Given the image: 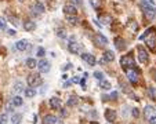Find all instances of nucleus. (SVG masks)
<instances>
[{
  "label": "nucleus",
  "mask_w": 156,
  "mask_h": 124,
  "mask_svg": "<svg viewBox=\"0 0 156 124\" xmlns=\"http://www.w3.org/2000/svg\"><path fill=\"white\" fill-rule=\"evenodd\" d=\"M141 9H142V11H144V17L147 18V19L152 21L153 18L156 17V9L153 6H151L147 0H142L141 2Z\"/></svg>",
  "instance_id": "obj_1"
},
{
  "label": "nucleus",
  "mask_w": 156,
  "mask_h": 124,
  "mask_svg": "<svg viewBox=\"0 0 156 124\" xmlns=\"http://www.w3.org/2000/svg\"><path fill=\"white\" fill-rule=\"evenodd\" d=\"M120 65L122 68L124 69H129V68H135V61H134V57L133 54H127V55H123L122 59H120Z\"/></svg>",
  "instance_id": "obj_2"
},
{
  "label": "nucleus",
  "mask_w": 156,
  "mask_h": 124,
  "mask_svg": "<svg viewBox=\"0 0 156 124\" xmlns=\"http://www.w3.org/2000/svg\"><path fill=\"white\" fill-rule=\"evenodd\" d=\"M124 71H126V76H127V79L130 80V83H133V84L138 83V79H140V72H138V69L129 68V69H124Z\"/></svg>",
  "instance_id": "obj_3"
},
{
  "label": "nucleus",
  "mask_w": 156,
  "mask_h": 124,
  "mask_svg": "<svg viewBox=\"0 0 156 124\" xmlns=\"http://www.w3.org/2000/svg\"><path fill=\"white\" fill-rule=\"evenodd\" d=\"M26 81H28V84H29V87H33V88H35V87H39L40 84H42L43 79L40 77L39 73H35V74H29Z\"/></svg>",
  "instance_id": "obj_4"
},
{
  "label": "nucleus",
  "mask_w": 156,
  "mask_h": 124,
  "mask_svg": "<svg viewBox=\"0 0 156 124\" xmlns=\"http://www.w3.org/2000/svg\"><path fill=\"white\" fill-rule=\"evenodd\" d=\"M93 43L97 47H104V46L108 44V39L104 35H101V33H95V35L93 36Z\"/></svg>",
  "instance_id": "obj_5"
},
{
  "label": "nucleus",
  "mask_w": 156,
  "mask_h": 124,
  "mask_svg": "<svg viewBox=\"0 0 156 124\" xmlns=\"http://www.w3.org/2000/svg\"><path fill=\"white\" fill-rule=\"evenodd\" d=\"M68 50H69V53H72V54H79V51H80V44H79L78 41L75 40V37L69 39V41H68Z\"/></svg>",
  "instance_id": "obj_6"
},
{
  "label": "nucleus",
  "mask_w": 156,
  "mask_h": 124,
  "mask_svg": "<svg viewBox=\"0 0 156 124\" xmlns=\"http://www.w3.org/2000/svg\"><path fill=\"white\" fill-rule=\"evenodd\" d=\"M137 53H138V59H140V62H141V64L148 62L149 55H148V51L145 50L142 46H138V47H137Z\"/></svg>",
  "instance_id": "obj_7"
},
{
  "label": "nucleus",
  "mask_w": 156,
  "mask_h": 124,
  "mask_svg": "<svg viewBox=\"0 0 156 124\" xmlns=\"http://www.w3.org/2000/svg\"><path fill=\"white\" fill-rule=\"evenodd\" d=\"M145 44H147V47L149 48V50H152V51H155L156 50V47H155V44H156V37L151 33L149 36H147L145 37Z\"/></svg>",
  "instance_id": "obj_8"
},
{
  "label": "nucleus",
  "mask_w": 156,
  "mask_h": 124,
  "mask_svg": "<svg viewBox=\"0 0 156 124\" xmlns=\"http://www.w3.org/2000/svg\"><path fill=\"white\" fill-rule=\"evenodd\" d=\"M81 59H83L87 65H90V66H94L95 65V57L93 55V54H88V53H84V54H81Z\"/></svg>",
  "instance_id": "obj_9"
},
{
  "label": "nucleus",
  "mask_w": 156,
  "mask_h": 124,
  "mask_svg": "<svg viewBox=\"0 0 156 124\" xmlns=\"http://www.w3.org/2000/svg\"><path fill=\"white\" fill-rule=\"evenodd\" d=\"M30 11H32V14H35V15H40L44 12V6H43L42 3H35L30 6Z\"/></svg>",
  "instance_id": "obj_10"
},
{
  "label": "nucleus",
  "mask_w": 156,
  "mask_h": 124,
  "mask_svg": "<svg viewBox=\"0 0 156 124\" xmlns=\"http://www.w3.org/2000/svg\"><path fill=\"white\" fill-rule=\"evenodd\" d=\"M153 116H156V110H155V108L151 106V105L145 106V109H144V117L147 119L148 121H149L153 117Z\"/></svg>",
  "instance_id": "obj_11"
},
{
  "label": "nucleus",
  "mask_w": 156,
  "mask_h": 124,
  "mask_svg": "<svg viewBox=\"0 0 156 124\" xmlns=\"http://www.w3.org/2000/svg\"><path fill=\"white\" fill-rule=\"evenodd\" d=\"M37 68L42 73H47V72H50V62L46 61V59H42L40 62H37Z\"/></svg>",
  "instance_id": "obj_12"
},
{
  "label": "nucleus",
  "mask_w": 156,
  "mask_h": 124,
  "mask_svg": "<svg viewBox=\"0 0 156 124\" xmlns=\"http://www.w3.org/2000/svg\"><path fill=\"white\" fill-rule=\"evenodd\" d=\"M64 12H65V15H76L78 14V9L73 4L68 3L64 6Z\"/></svg>",
  "instance_id": "obj_13"
},
{
  "label": "nucleus",
  "mask_w": 156,
  "mask_h": 124,
  "mask_svg": "<svg viewBox=\"0 0 156 124\" xmlns=\"http://www.w3.org/2000/svg\"><path fill=\"white\" fill-rule=\"evenodd\" d=\"M98 21L101 22L102 25H109V24L113 22V18H112L111 14H101L98 17Z\"/></svg>",
  "instance_id": "obj_14"
},
{
  "label": "nucleus",
  "mask_w": 156,
  "mask_h": 124,
  "mask_svg": "<svg viewBox=\"0 0 156 124\" xmlns=\"http://www.w3.org/2000/svg\"><path fill=\"white\" fill-rule=\"evenodd\" d=\"M113 43H115V47H116L119 51H123L124 48L127 47V46H126V40H124L123 37H116Z\"/></svg>",
  "instance_id": "obj_15"
},
{
  "label": "nucleus",
  "mask_w": 156,
  "mask_h": 124,
  "mask_svg": "<svg viewBox=\"0 0 156 124\" xmlns=\"http://www.w3.org/2000/svg\"><path fill=\"white\" fill-rule=\"evenodd\" d=\"M22 26H24V29L28 30V32H32V30L36 29V24H35V21H32V19H25Z\"/></svg>",
  "instance_id": "obj_16"
},
{
  "label": "nucleus",
  "mask_w": 156,
  "mask_h": 124,
  "mask_svg": "<svg viewBox=\"0 0 156 124\" xmlns=\"http://www.w3.org/2000/svg\"><path fill=\"white\" fill-rule=\"evenodd\" d=\"M105 119H106V121H109V123H112V121H115L116 120V110H113V109H106L105 110Z\"/></svg>",
  "instance_id": "obj_17"
},
{
  "label": "nucleus",
  "mask_w": 156,
  "mask_h": 124,
  "mask_svg": "<svg viewBox=\"0 0 156 124\" xmlns=\"http://www.w3.org/2000/svg\"><path fill=\"white\" fill-rule=\"evenodd\" d=\"M50 106L53 108L54 110H60L61 106H62V105H61V99H60V98H57V97L51 98V99H50Z\"/></svg>",
  "instance_id": "obj_18"
},
{
  "label": "nucleus",
  "mask_w": 156,
  "mask_h": 124,
  "mask_svg": "<svg viewBox=\"0 0 156 124\" xmlns=\"http://www.w3.org/2000/svg\"><path fill=\"white\" fill-rule=\"evenodd\" d=\"M15 47H17V50H19V51H25L29 48V43H28V40H19L15 43Z\"/></svg>",
  "instance_id": "obj_19"
},
{
  "label": "nucleus",
  "mask_w": 156,
  "mask_h": 124,
  "mask_svg": "<svg viewBox=\"0 0 156 124\" xmlns=\"http://www.w3.org/2000/svg\"><path fill=\"white\" fill-rule=\"evenodd\" d=\"M58 123V119L53 115H46L43 117V124H57Z\"/></svg>",
  "instance_id": "obj_20"
},
{
  "label": "nucleus",
  "mask_w": 156,
  "mask_h": 124,
  "mask_svg": "<svg viewBox=\"0 0 156 124\" xmlns=\"http://www.w3.org/2000/svg\"><path fill=\"white\" fill-rule=\"evenodd\" d=\"M102 58L105 59V62H112L115 59V54H113V51L112 50H106L105 53H104V57Z\"/></svg>",
  "instance_id": "obj_21"
},
{
  "label": "nucleus",
  "mask_w": 156,
  "mask_h": 124,
  "mask_svg": "<svg viewBox=\"0 0 156 124\" xmlns=\"http://www.w3.org/2000/svg\"><path fill=\"white\" fill-rule=\"evenodd\" d=\"M25 64H26V66H28L29 69H35V68L37 66V61H36L35 58H28Z\"/></svg>",
  "instance_id": "obj_22"
},
{
  "label": "nucleus",
  "mask_w": 156,
  "mask_h": 124,
  "mask_svg": "<svg viewBox=\"0 0 156 124\" xmlns=\"http://www.w3.org/2000/svg\"><path fill=\"white\" fill-rule=\"evenodd\" d=\"M24 94H25V97H26V98H33V97H35V94H36V91H35V88H33V87H30V88H25Z\"/></svg>",
  "instance_id": "obj_23"
},
{
  "label": "nucleus",
  "mask_w": 156,
  "mask_h": 124,
  "mask_svg": "<svg viewBox=\"0 0 156 124\" xmlns=\"http://www.w3.org/2000/svg\"><path fill=\"white\" fill-rule=\"evenodd\" d=\"M66 21H68L71 25H76L79 22V19H78L76 15H66Z\"/></svg>",
  "instance_id": "obj_24"
},
{
  "label": "nucleus",
  "mask_w": 156,
  "mask_h": 124,
  "mask_svg": "<svg viewBox=\"0 0 156 124\" xmlns=\"http://www.w3.org/2000/svg\"><path fill=\"white\" fill-rule=\"evenodd\" d=\"M78 102H79V98L76 97V95H72V97L68 99V102H66V103H68V106H75Z\"/></svg>",
  "instance_id": "obj_25"
},
{
  "label": "nucleus",
  "mask_w": 156,
  "mask_h": 124,
  "mask_svg": "<svg viewBox=\"0 0 156 124\" xmlns=\"http://www.w3.org/2000/svg\"><path fill=\"white\" fill-rule=\"evenodd\" d=\"M90 4L93 6V9L99 10L102 6V0H90Z\"/></svg>",
  "instance_id": "obj_26"
},
{
  "label": "nucleus",
  "mask_w": 156,
  "mask_h": 124,
  "mask_svg": "<svg viewBox=\"0 0 156 124\" xmlns=\"http://www.w3.org/2000/svg\"><path fill=\"white\" fill-rule=\"evenodd\" d=\"M21 120H22V115H12V117H11L12 124H19Z\"/></svg>",
  "instance_id": "obj_27"
},
{
  "label": "nucleus",
  "mask_w": 156,
  "mask_h": 124,
  "mask_svg": "<svg viewBox=\"0 0 156 124\" xmlns=\"http://www.w3.org/2000/svg\"><path fill=\"white\" fill-rule=\"evenodd\" d=\"M11 101H12V103H14L15 106H21L22 103H24V99H22L21 97H14Z\"/></svg>",
  "instance_id": "obj_28"
},
{
  "label": "nucleus",
  "mask_w": 156,
  "mask_h": 124,
  "mask_svg": "<svg viewBox=\"0 0 156 124\" xmlns=\"http://www.w3.org/2000/svg\"><path fill=\"white\" fill-rule=\"evenodd\" d=\"M99 87H101L102 90H109L111 88V84H109L106 80H99Z\"/></svg>",
  "instance_id": "obj_29"
},
{
  "label": "nucleus",
  "mask_w": 156,
  "mask_h": 124,
  "mask_svg": "<svg viewBox=\"0 0 156 124\" xmlns=\"http://www.w3.org/2000/svg\"><path fill=\"white\" fill-rule=\"evenodd\" d=\"M148 95L151 97V99L152 101H156V88L149 87V88H148Z\"/></svg>",
  "instance_id": "obj_30"
},
{
  "label": "nucleus",
  "mask_w": 156,
  "mask_h": 124,
  "mask_svg": "<svg viewBox=\"0 0 156 124\" xmlns=\"http://www.w3.org/2000/svg\"><path fill=\"white\" fill-rule=\"evenodd\" d=\"M127 26H129L131 30H134V32H137V30H138V25H137V22H135V21H129Z\"/></svg>",
  "instance_id": "obj_31"
},
{
  "label": "nucleus",
  "mask_w": 156,
  "mask_h": 124,
  "mask_svg": "<svg viewBox=\"0 0 156 124\" xmlns=\"http://www.w3.org/2000/svg\"><path fill=\"white\" fill-rule=\"evenodd\" d=\"M6 28H7V22H6V19L0 17V32L6 30Z\"/></svg>",
  "instance_id": "obj_32"
},
{
  "label": "nucleus",
  "mask_w": 156,
  "mask_h": 124,
  "mask_svg": "<svg viewBox=\"0 0 156 124\" xmlns=\"http://www.w3.org/2000/svg\"><path fill=\"white\" fill-rule=\"evenodd\" d=\"M14 91H15V92L24 91V84H22V83H17V84L14 86Z\"/></svg>",
  "instance_id": "obj_33"
},
{
  "label": "nucleus",
  "mask_w": 156,
  "mask_h": 124,
  "mask_svg": "<svg viewBox=\"0 0 156 124\" xmlns=\"http://www.w3.org/2000/svg\"><path fill=\"white\" fill-rule=\"evenodd\" d=\"M7 121H9V116L6 113L0 115V124H7Z\"/></svg>",
  "instance_id": "obj_34"
},
{
  "label": "nucleus",
  "mask_w": 156,
  "mask_h": 124,
  "mask_svg": "<svg viewBox=\"0 0 156 124\" xmlns=\"http://www.w3.org/2000/svg\"><path fill=\"white\" fill-rule=\"evenodd\" d=\"M94 77H95L97 80H104V73L99 72V71H97V72H94Z\"/></svg>",
  "instance_id": "obj_35"
},
{
  "label": "nucleus",
  "mask_w": 156,
  "mask_h": 124,
  "mask_svg": "<svg viewBox=\"0 0 156 124\" xmlns=\"http://www.w3.org/2000/svg\"><path fill=\"white\" fill-rule=\"evenodd\" d=\"M57 35L60 36L61 39H65V37H66V35H65V30H64L62 28H60V29H57Z\"/></svg>",
  "instance_id": "obj_36"
},
{
  "label": "nucleus",
  "mask_w": 156,
  "mask_h": 124,
  "mask_svg": "<svg viewBox=\"0 0 156 124\" xmlns=\"http://www.w3.org/2000/svg\"><path fill=\"white\" fill-rule=\"evenodd\" d=\"M10 21H11L15 26H19V19L17 17H12V15H11V17H10Z\"/></svg>",
  "instance_id": "obj_37"
},
{
  "label": "nucleus",
  "mask_w": 156,
  "mask_h": 124,
  "mask_svg": "<svg viewBox=\"0 0 156 124\" xmlns=\"http://www.w3.org/2000/svg\"><path fill=\"white\" fill-rule=\"evenodd\" d=\"M131 115L134 116V117H138V116H140V109H137V108H134V109L131 110Z\"/></svg>",
  "instance_id": "obj_38"
},
{
  "label": "nucleus",
  "mask_w": 156,
  "mask_h": 124,
  "mask_svg": "<svg viewBox=\"0 0 156 124\" xmlns=\"http://www.w3.org/2000/svg\"><path fill=\"white\" fill-rule=\"evenodd\" d=\"M120 86H122V88H123L126 92H130V87L127 86V84H124V83H120Z\"/></svg>",
  "instance_id": "obj_39"
},
{
  "label": "nucleus",
  "mask_w": 156,
  "mask_h": 124,
  "mask_svg": "<svg viewBox=\"0 0 156 124\" xmlns=\"http://www.w3.org/2000/svg\"><path fill=\"white\" fill-rule=\"evenodd\" d=\"M44 54H46V50H44V48H42V47H40L39 50H37V55H39V57H43V55H44Z\"/></svg>",
  "instance_id": "obj_40"
},
{
  "label": "nucleus",
  "mask_w": 156,
  "mask_h": 124,
  "mask_svg": "<svg viewBox=\"0 0 156 124\" xmlns=\"http://www.w3.org/2000/svg\"><path fill=\"white\" fill-rule=\"evenodd\" d=\"M109 98H111V99H113V101H116V99H117V92L113 91L111 95H109Z\"/></svg>",
  "instance_id": "obj_41"
},
{
  "label": "nucleus",
  "mask_w": 156,
  "mask_h": 124,
  "mask_svg": "<svg viewBox=\"0 0 156 124\" xmlns=\"http://www.w3.org/2000/svg\"><path fill=\"white\" fill-rule=\"evenodd\" d=\"M11 105H12V101H11V102H9V103H7V112H12V108H11Z\"/></svg>",
  "instance_id": "obj_42"
},
{
  "label": "nucleus",
  "mask_w": 156,
  "mask_h": 124,
  "mask_svg": "<svg viewBox=\"0 0 156 124\" xmlns=\"http://www.w3.org/2000/svg\"><path fill=\"white\" fill-rule=\"evenodd\" d=\"M72 83H75V84L80 83V77H73V79H72Z\"/></svg>",
  "instance_id": "obj_43"
},
{
  "label": "nucleus",
  "mask_w": 156,
  "mask_h": 124,
  "mask_svg": "<svg viewBox=\"0 0 156 124\" xmlns=\"http://www.w3.org/2000/svg\"><path fill=\"white\" fill-rule=\"evenodd\" d=\"M71 68H72V64H71V62H68V64L64 66V69H65V71H66V69H71Z\"/></svg>",
  "instance_id": "obj_44"
},
{
  "label": "nucleus",
  "mask_w": 156,
  "mask_h": 124,
  "mask_svg": "<svg viewBox=\"0 0 156 124\" xmlns=\"http://www.w3.org/2000/svg\"><path fill=\"white\" fill-rule=\"evenodd\" d=\"M149 124H156V116H153L152 119L149 120Z\"/></svg>",
  "instance_id": "obj_45"
},
{
  "label": "nucleus",
  "mask_w": 156,
  "mask_h": 124,
  "mask_svg": "<svg viewBox=\"0 0 156 124\" xmlns=\"http://www.w3.org/2000/svg\"><path fill=\"white\" fill-rule=\"evenodd\" d=\"M9 35H10V36H15V35H17V32L11 29V30H9Z\"/></svg>",
  "instance_id": "obj_46"
},
{
  "label": "nucleus",
  "mask_w": 156,
  "mask_h": 124,
  "mask_svg": "<svg viewBox=\"0 0 156 124\" xmlns=\"http://www.w3.org/2000/svg\"><path fill=\"white\" fill-rule=\"evenodd\" d=\"M2 105H3V95L0 94V109H2Z\"/></svg>",
  "instance_id": "obj_47"
},
{
  "label": "nucleus",
  "mask_w": 156,
  "mask_h": 124,
  "mask_svg": "<svg viewBox=\"0 0 156 124\" xmlns=\"http://www.w3.org/2000/svg\"><path fill=\"white\" fill-rule=\"evenodd\" d=\"M36 121H37V116H36V115H35V116H33V123L36 124Z\"/></svg>",
  "instance_id": "obj_48"
},
{
  "label": "nucleus",
  "mask_w": 156,
  "mask_h": 124,
  "mask_svg": "<svg viewBox=\"0 0 156 124\" xmlns=\"http://www.w3.org/2000/svg\"><path fill=\"white\" fill-rule=\"evenodd\" d=\"M147 2L151 4V6H153V0H147Z\"/></svg>",
  "instance_id": "obj_49"
},
{
  "label": "nucleus",
  "mask_w": 156,
  "mask_h": 124,
  "mask_svg": "<svg viewBox=\"0 0 156 124\" xmlns=\"http://www.w3.org/2000/svg\"><path fill=\"white\" fill-rule=\"evenodd\" d=\"M76 3H81V0H75Z\"/></svg>",
  "instance_id": "obj_50"
},
{
  "label": "nucleus",
  "mask_w": 156,
  "mask_h": 124,
  "mask_svg": "<svg viewBox=\"0 0 156 124\" xmlns=\"http://www.w3.org/2000/svg\"><path fill=\"white\" fill-rule=\"evenodd\" d=\"M90 124H98V123H97V121H93V123H90Z\"/></svg>",
  "instance_id": "obj_51"
},
{
  "label": "nucleus",
  "mask_w": 156,
  "mask_h": 124,
  "mask_svg": "<svg viewBox=\"0 0 156 124\" xmlns=\"http://www.w3.org/2000/svg\"><path fill=\"white\" fill-rule=\"evenodd\" d=\"M18 2H24V0H18Z\"/></svg>",
  "instance_id": "obj_52"
},
{
  "label": "nucleus",
  "mask_w": 156,
  "mask_h": 124,
  "mask_svg": "<svg viewBox=\"0 0 156 124\" xmlns=\"http://www.w3.org/2000/svg\"><path fill=\"white\" fill-rule=\"evenodd\" d=\"M155 81H156V76H155Z\"/></svg>",
  "instance_id": "obj_53"
}]
</instances>
